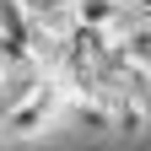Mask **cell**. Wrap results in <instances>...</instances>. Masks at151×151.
<instances>
[{
  "label": "cell",
  "instance_id": "2",
  "mask_svg": "<svg viewBox=\"0 0 151 151\" xmlns=\"http://www.w3.org/2000/svg\"><path fill=\"white\" fill-rule=\"evenodd\" d=\"M70 11H76L81 27H103L113 38L135 22V0H70Z\"/></svg>",
  "mask_w": 151,
  "mask_h": 151
},
{
  "label": "cell",
  "instance_id": "4",
  "mask_svg": "<svg viewBox=\"0 0 151 151\" xmlns=\"http://www.w3.org/2000/svg\"><path fill=\"white\" fill-rule=\"evenodd\" d=\"M32 22L43 27V32H54V38H65L76 27V11H70V0H43V6L32 11Z\"/></svg>",
  "mask_w": 151,
  "mask_h": 151
},
{
  "label": "cell",
  "instance_id": "5",
  "mask_svg": "<svg viewBox=\"0 0 151 151\" xmlns=\"http://www.w3.org/2000/svg\"><path fill=\"white\" fill-rule=\"evenodd\" d=\"M16 60H27V54H16V49L6 43V32H0V70H6V65H16Z\"/></svg>",
  "mask_w": 151,
  "mask_h": 151
},
{
  "label": "cell",
  "instance_id": "1",
  "mask_svg": "<svg viewBox=\"0 0 151 151\" xmlns=\"http://www.w3.org/2000/svg\"><path fill=\"white\" fill-rule=\"evenodd\" d=\"M60 119H65V81L60 76H43L11 113H0V140H16V146L43 140L49 129H60Z\"/></svg>",
  "mask_w": 151,
  "mask_h": 151
},
{
  "label": "cell",
  "instance_id": "6",
  "mask_svg": "<svg viewBox=\"0 0 151 151\" xmlns=\"http://www.w3.org/2000/svg\"><path fill=\"white\" fill-rule=\"evenodd\" d=\"M146 11H151V0H135V16H146Z\"/></svg>",
  "mask_w": 151,
  "mask_h": 151
},
{
  "label": "cell",
  "instance_id": "3",
  "mask_svg": "<svg viewBox=\"0 0 151 151\" xmlns=\"http://www.w3.org/2000/svg\"><path fill=\"white\" fill-rule=\"evenodd\" d=\"M119 49H124L140 70H151V22H140V16H135V22L119 32Z\"/></svg>",
  "mask_w": 151,
  "mask_h": 151
}]
</instances>
